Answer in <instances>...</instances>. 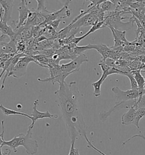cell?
Instances as JSON below:
<instances>
[{
    "label": "cell",
    "mask_w": 145,
    "mask_h": 155,
    "mask_svg": "<svg viewBox=\"0 0 145 155\" xmlns=\"http://www.w3.org/2000/svg\"><path fill=\"white\" fill-rule=\"evenodd\" d=\"M57 103L62 114L67 129L71 144H75L81 136L85 139L88 147L96 150L101 155H107L92 144L87 137V127L79 107V99L81 94L76 81L64 82L59 85L58 90L54 92Z\"/></svg>",
    "instance_id": "6da1fadb"
},
{
    "label": "cell",
    "mask_w": 145,
    "mask_h": 155,
    "mask_svg": "<svg viewBox=\"0 0 145 155\" xmlns=\"http://www.w3.org/2000/svg\"><path fill=\"white\" fill-rule=\"evenodd\" d=\"M104 26H104V21L103 22H98V23H96L95 25H94V26H92L91 27L90 30L86 33V34L88 36L89 35H90L91 33H93V32H95L96 31L102 28Z\"/></svg>",
    "instance_id": "603a6c76"
},
{
    "label": "cell",
    "mask_w": 145,
    "mask_h": 155,
    "mask_svg": "<svg viewBox=\"0 0 145 155\" xmlns=\"http://www.w3.org/2000/svg\"><path fill=\"white\" fill-rule=\"evenodd\" d=\"M18 11L19 12V22L16 25L15 30L26 25L27 19L31 10L28 9L27 1L21 0L18 5Z\"/></svg>",
    "instance_id": "9c48e42d"
},
{
    "label": "cell",
    "mask_w": 145,
    "mask_h": 155,
    "mask_svg": "<svg viewBox=\"0 0 145 155\" xmlns=\"http://www.w3.org/2000/svg\"><path fill=\"white\" fill-rule=\"evenodd\" d=\"M32 57L37 62L38 65L39 67L48 69L50 68L51 58L47 57L45 55L42 54H38L35 56H32Z\"/></svg>",
    "instance_id": "9a60e30c"
},
{
    "label": "cell",
    "mask_w": 145,
    "mask_h": 155,
    "mask_svg": "<svg viewBox=\"0 0 145 155\" xmlns=\"http://www.w3.org/2000/svg\"><path fill=\"white\" fill-rule=\"evenodd\" d=\"M88 50H89V48L87 45L85 46H76L74 48V56L76 58H77L79 55L84 54L83 52Z\"/></svg>",
    "instance_id": "cb8c5ba5"
},
{
    "label": "cell",
    "mask_w": 145,
    "mask_h": 155,
    "mask_svg": "<svg viewBox=\"0 0 145 155\" xmlns=\"http://www.w3.org/2000/svg\"><path fill=\"white\" fill-rule=\"evenodd\" d=\"M125 76L128 78L130 80V84H131V89L133 90H138V84L136 81V79L133 77V74H131V72L130 73H126L124 74Z\"/></svg>",
    "instance_id": "7402d4cb"
},
{
    "label": "cell",
    "mask_w": 145,
    "mask_h": 155,
    "mask_svg": "<svg viewBox=\"0 0 145 155\" xmlns=\"http://www.w3.org/2000/svg\"><path fill=\"white\" fill-rule=\"evenodd\" d=\"M1 6L4 9L5 15L2 19V22L7 23L11 18V14L13 10L14 1H8V0H1L0 1Z\"/></svg>",
    "instance_id": "30bf717a"
},
{
    "label": "cell",
    "mask_w": 145,
    "mask_h": 155,
    "mask_svg": "<svg viewBox=\"0 0 145 155\" xmlns=\"http://www.w3.org/2000/svg\"><path fill=\"white\" fill-rule=\"evenodd\" d=\"M134 106L137 109L145 107V94L142 96V97L140 100L137 101Z\"/></svg>",
    "instance_id": "d4e9b609"
},
{
    "label": "cell",
    "mask_w": 145,
    "mask_h": 155,
    "mask_svg": "<svg viewBox=\"0 0 145 155\" xmlns=\"http://www.w3.org/2000/svg\"><path fill=\"white\" fill-rule=\"evenodd\" d=\"M36 1L37 3V9L35 10V11L36 12L38 13H40V14H43V15L50 14V12L47 10L45 8V1L37 0Z\"/></svg>",
    "instance_id": "44dd1931"
},
{
    "label": "cell",
    "mask_w": 145,
    "mask_h": 155,
    "mask_svg": "<svg viewBox=\"0 0 145 155\" xmlns=\"http://www.w3.org/2000/svg\"><path fill=\"white\" fill-rule=\"evenodd\" d=\"M0 29L2 34L8 36L10 40H14L17 35V34L14 31L13 28L4 22L0 21Z\"/></svg>",
    "instance_id": "5bb4252c"
},
{
    "label": "cell",
    "mask_w": 145,
    "mask_h": 155,
    "mask_svg": "<svg viewBox=\"0 0 145 155\" xmlns=\"http://www.w3.org/2000/svg\"><path fill=\"white\" fill-rule=\"evenodd\" d=\"M0 108H1V110L2 112V113L6 116L17 115H21V116L25 117L28 118H29L31 120H32V117L30 115H28V114H26V113L19 112V111H17L15 110H13L9 109L5 107L2 104H1L0 106Z\"/></svg>",
    "instance_id": "e0dca14e"
},
{
    "label": "cell",
    "mask_w": 145,
    "mask_h": 155,
    "mask_svg": "<svg viewBox=\"0 0 145 155\" xmlns=\"http://www.w3.org/2000/svg\"><path fill=\"white\" fill-rule=\"evenodd\" d=\"M140 25L142 26V28H144L145 29V15L143 17V18H142L140 19Z\"/></svg>",
    "instance_id": "f546056e"
},
{
    "label": "cell",
    "mask_w": 145,
    "mask_h": 155,
    "mask_svg": "<svg viewBox=\"0 0 145 155\" xmlns=\"http://www.w3.org/2000/svg\"><path fill=\"white\" fill-rule=\"evenodd\" d=\"M144 94H145V84L144 87H143V95Z\"/></svg>",
    "instance_id": "4dcf8cb0"
},
{
    "label": "cell",
    "mask_w": 145,
    "mask_h": 155,
    "mask_svg": "<svg viewBox=\"0 0 145 155\" xmlns=\"http://www.w3.org/2000/svg\"><path fill=\"white\" fill-rule=\"evenodd\" d=\"M50 78L41 79L39 78L37 80L39 81L42 82H50L52 85H54L56 82H58L59 85L65 82V79L70 75L69 73H64L61 69V65H57L52 63L50 61Z\"/></svg>",
    "instance_id": "3957f363"
},
{
    "label": "cell",
    "mask_w": 145,
    "mask_h": 155,
    "mask_svg": "<svg viewBox=\"0 0 145 155\" xmlns=\"http://www.w3.org/2000/svg\"><path fill=\"white\" fill-rule=\"evenodd\" d=\"M89 50L94 49L97 51L100 55H102V59L100 63H103L107 58H109V52H111L112 50L111 48H109L105 45H87Z\"/></svg>",
    "instance_id": "8fae6325"
},
{
    "label": "cell",
    "mask_w": 145,
    "mask_h": 155,
    "mask_svg": "<svg viewBox=\"0 0 145 155\" xmlns=\"http://www.w3.org/2000/svg\"><path fill=\"white\" fill-rule=\"evenodd\" d=\"M61 21H62L61 19L54 20V21H51V22H50L49 23L46 24V25H49V26H50L51 27H52V28H53L54 29H55L56 30H57L58 29V28H59L60 23L61 22Z\"/></svg>",
    "instance_id": "484cf974"
},
{
    "label": "cell",
    "mask_w": 145,
    "mask_h": 155,
    "mask_svg": "<svg viewBox=\"0 0 145 155\" xmlns=\"http://www.w3.org/2000/svg\"><path fill=\"white\" fill-rule=\"evenodd\" d=\"M33 62L38 65L37 62L32 56H26L21 58L14 68L11 76L15 78H22L27 72V67L30 63Z\"/></svg>",
    "instance_id": "5b68a950"
},
{
    "label": "cell",
    "mask_w": 145,
    "mask_h": 155,
    "mask_svg": "<svg viewBox=\"0 0 145 155\" xmlns=\"http://www.w3.org/2000/svg\"><path fill=\"white\" fill-rule=\"evenodd\" d=\"M136 137H139V138H140V139H142L144 141H145V137L143 135H141V134H136V135H133V136H132V137H130V138H129V139H128L127 140H125V141L122 142V146H125L128 141L131 140V139H133V138H136Z\"/></svg>",
    "instance_id": "83f0119b"
},
{
    "label": "cell",
    "mask_w": 145,
    "mask_h": 155,
    "mask_svg": "<svg viewBox=\"0 0 145 155\" xmlns=\"http://www.w3.org/2000/svg\"><path fill=\"white\" fill-rule=\"evenodd\" d=\"M11 150L10 148H6L3 152L2 150L1 149V155H11Z\"/></svg>",
    "instance_id": "f1b7e54d"
},
{
    "label": "cell",
    "mask_w": 145,
    "mask_h": 155,
    "mask_svg": "<svg viewBox=\"0 0 145 155\" xmlns=\"http://www.w3.org/2000/svg\"><path fill=\"white\" fill-rule=\"evenodd\" d=\"M137 109H138L136 106L133 105L129 108L127 113L122 115L121 117V123L122 125L127 126L133 124L136 118Z\"/></svg>",
    "instance_id": "7c38bea8"
},
{
    "label": "cell",
    "mask_w": 145,
    "mask_h": 155,
    "mask_svg": "<svg viewBox=\"0 0 145 155\" xmlns=\"http://www.w3.org/2000/svg\"><path fill=\"white\" fill-rule=\"evenodd\" d=\"M68 155H80L78 149L75 147V144H71Z\"/></svg>",
    "instance_id": "4316f807"
},
{
    "label": "cell",
    "mask_w": 145,
    "mask_h": 155,
    "mask_svg": "<svg viewBox=\"0 0 145 155\" xmlns=\"http://www.w3.org/2000/svg\"><path fill=\"white\" fill-rule=\"evenodd\" d=\"M112 28L113 31L114 32V34H116V35L117 36L118 38L122 41L123 43H124L126 45H129L131 44V43L130 41H128L126 38V31H120V30H118L116 29H114L112 28Z\"/></svg>",
    "instance_id": "ffe728a7"
},
{
    "label": "cell",
    "mask_w": 145,
    "mask_h": 155,
    "mask_svg": "<svg viewBox=\"0 0 145 155\" xmlns=\"http://www.w3.org/2000/svg\"><path fill=\"white\" fill-rule=\"evenodd\" d=\"M99 9L103 12H111L115 11L118 8L117 5L113 3L112 1L104 0L99 5Z\"/></svg>",
    "instance_id": "2e32d148"
},
{
    "label": "cell",
    "mask_w": 145,
    "mask_h": 155,
    "mask_svg": "<svg viewBox=\"0 0 145 155\" xmlns=\"http://www.w3.org/2000/svg\"><path fill=\"white\" fill-rule=\"evenodd\" d=\"M71 1H67L66 4L64 5L63 8L57 11H54L50 12V14L45 15V23L43 25H46L51 21L57 19H63L69 18L71 15V10L69 9V5Z\"/></svg>",
    "instance_id": "52a82bcc"
},
{
    "label": "cell",
    "mask_w": 145,
    "mask_h": 155,
    "mask_svg": "<svg viewBox=\"0 0 145 155\" xmlns=\"http://www.w3.org/2000/svg\"><path fill=\"white\" fill-rule=\"evenodd\" d=\"M39 105V100H36L34 101V107L32 109V112L31 114L30 115L32 117V123L28 127V128H31L33 130L35 124L36 123V121H37L39 119H42L44 118H58L57 115H53L50 114L49 111H47L45 112H41L38 111L37 109V106Z\"/></svg>",
    "instance_id": "ba28073f"
},
{
    "label": "cell",
    "mask_w": 145,
    "mask_h": 155,
    "mask_svg": "<svg viewBox=\"0 0 145 155\" xmlns=\"http://www.w3.org/2000/svg\"><path fill=\"white\" fill-rule=\"evenodd\" d=\"M4 121L2 120V132L0 134V149H2L4 146H8L9 148L13 150L14 152H17L18 147L23 146L28 155H34L37 152L38 143L36 140L32 139V130L31 128H28L26 135L24 134H19L9 141H6L4 139Z\"/></svg>",
    "instance_id": "7a4b0ae2"
},
{
    "label": "cell",
    "mask_w": 145,
    "mask_h": 155,
    "mask_svg": "<svg viewBox=\"0 0 145 155\" xmlns=\"http://www.w3.org/2000/svg\"><path fill=\"white\" fill-rule=\"evenodd\" d=\"M105 81L103 77L102 76L99 80H98L97 81L93 82L92 84V86L94 87V94L96 97H98L101 95V87L103 84V83Z\"/></svg>",
    "instance_id": "ac0fdd59"
},
{
    "label": "cell",
    "mask_w": 145,
    "mask_h": 155,
    "mask_svg": "<svg viewBox=\"0 0 145 155\" xmlns=\"http://www.w3.org/2000/svg\"><path fill=\"white\" fill-rule=\"evenodd\" d=\"M89 61L87 56L85 54L77 56L76 59L72 60L68 64H63L61 65V69L64 73H69L70 74L76 73L79 71L80 67L84 63Z\"/></svg>",
    "instance_id": "8992f818"
},
{
    "label": "cell",
    "mask_w": 145,
    "mask_h": 155,
    "mask_svg": "<svg viewBox=\"0 0 145 155\" xmlns=\"http://www.w3.org/2000/svg\"><path fill=\"white\" fill-rule=\"evenodd\" d=\"M144 117H145V107L138 109L136 113V118L132 124L134 125L138 129L140 128L139 123L141 119Z\"/></svg>",
    "instance_id": "d6986e66"
},
{
    "label": "cell",
    "mask_w": 145,
    "mask_h": 155,
    "mask_svg": "<svg viewBox=\"0 0 145 155\" xmlns=\"http://www.w3.org/2000/svg\"><path fill=\"white\" fill-rule=\"evenodd\" d=\"M112 91L116 99V104H124L130 101L137 100L140 97L138 90L130 89L126 91H122L117 87H113Z\"/></svg>",
    "instance_id": "277c9868"
},
{
    "label": "cell",
    "mask_w": 145,
    "mask_h": 155,
    "mask_svg": "<svg viewBox=\"0 0 145 155\" xmlns=\"http://www.w3.org/2000/svg\"><path fill=\"white\" fill-rule=\"evenodd\" d=\"M0 48L1 54H17V45L13 40H10L9 42L0 41Z\"/></svg>",
    "instance_id": "4fadbf2b"
}]
</instances>
